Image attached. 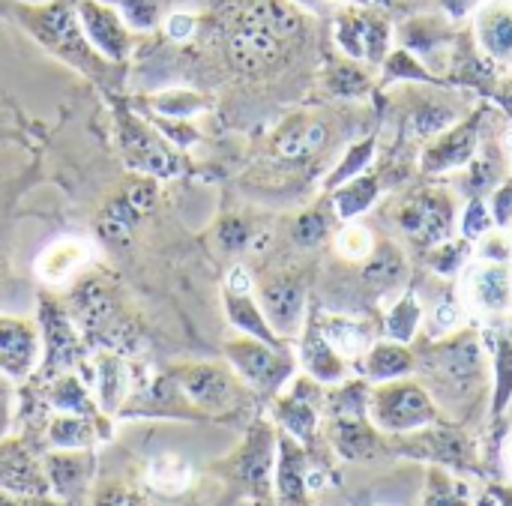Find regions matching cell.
Wrapping results in <instances>:
<instances>
[{
  "instance_id": "1",
  "label": "cell",
  "mask_w": 512,
  "mask_h": 506,
  "mask_svg": "<svg viewBox=\"0 0 512 506\" xmlns=\"http://www.w3.org/2000/svg\"><path fill=\"white\" fill-rule=\"evenodd\" d=\"M303 33V15L288 0H249L225 30V57L234 72L258 78L273 72Z\"/></svg>"
},
{
  "instance_id": "2",
  "label": "cell",
  "mask_w": 512,
  "mask_h": 506,
  "mask_svg": "<svg viewBox=\"0 0 512 506\" xmlns=\"http://www.w3.org/2000/svg\"><path fill=\"white\" fill-rule=\"evenodd\" d=\"M414 369H423L429 381L426 390L435 405L450 411L468 414L474 399L483 393V357L471 333L426 348L423 357H414Z\"/></svg>"
},
{
  "instance_id": "3",
  "label": "cell",
  "mask_w": 512,
  "mask_h": 506,
  "mask_svg": "<svg viewBox=\"0 0 512 506\" xmlns=\"http://www.w3.org/2000/svg\"><path fill=\"white\" fill-rule=\"evenodd\" d=\"M18 21L24 24V30L51 54H57L60 60H66L69 66L93 75V78H105V57L87 42L78 12L75 6H69L66 0H51L42 6H27L21 3L15 9Z\"/></svg>"
},
{
  "instance_id": "4",
  "label": "cell",
  "mask_w": 512,
  "mask_h": 506,
  "mask_svg": "<svg viewBox=\"0 0 512 506\" xmlns=\"http://www.w3.org/2000/svg\"><path fill=\"white\" fill-rule=\"evenodd\" d=\"M369 414L372 423L387 435H408L414 429L435 426L441 420V408L417 381H384L369 390Z\"/></svg>"
},
{
  "instance_id": "5",
  "label": "cell",
  "mask_w": 512,
  "mask_h": 506,
  "mask_svg": "<svg viewBox=\"0 0 512 506\" xmlns=\"http://www.w3.org/2000/svg\"><path fill=\"white\" fill-rule=\"evenodd\" d=\"M237 375L258 393H276L294 372V360L261 339H237L225 348Z\"/></svg>"
},
{
  "instance_id": "6",
  "label": "cell",
  "mask_w": 512,
  "mask_h": 506,
  "mask_svg": "<svg viewBox=\"0 0 512 506\" xmlns=\"http://www.w3.org/2000/svg\"><path fill=\"white\" fill-rule=\"evenodd\" d=\"M393 447H399L402 453H408L414 459H435V462H441L447 468H456L462 474H477L480 471L468 435L462 429L444 426L441 420L435 423V429L420 432V438H402V441H393Z\"/></svg>"
},
{
  "instance_id": "7",
  "label": "cell",
  "mask_w": 512,
  "mask_h": 506,
  "mask_svg": "<svg viewBox=\"0 0 512 506\" xmlns=\"http://www.w3.org/2000/svg\"><path fill=\"white\" fill-rule=\"evenodd\" d=\"M81 30L87 36V42L114 63H123L129 48H132V36H129V24L123 21V15L105 3V0H78L75 6Z\"/></svg>"
},
{
  "instance_id": "8",
  "label": "cell",
  "mask_w": 512,
  "mask_h": 506,
  "mask_svg": "<svg viewBox=\"0 0 512 506\" xmlns=\"http://www.w3.org/2000/svg\"><path fill=\"white\" fill-rule=\"evenodd\" d=\"M180 390L192 399V405H198L201 411H210V414H228L243 399V387L237 384V378L210 363L183 369Z\"/></svg>"
},
{
  "instance_id": "9",
  "label": "cell",
  "mask_w": 512,
  "mask_h": 506,
  "mask_svg": "<svg viewBox=\"0 0 512 506\" xmlns=\"http://www.w3.org/2000/svg\"><path fill=\"white\" fill-rule=\"evenodd\" d=\"M273 456H276V438L270 426L255 423L246 444L240 447L234 459V477L255 495H267L270 474H273Z\"/></svg>"
},
{
  "instance_id": "10",
  "label": "cell",
  "mask_w": 512,
  "mask_h": 506,
  "mask_svg": "<svg viewBox=\"0 0 512 506\" xmlns=\"http://www.w3.org/2000/svg\"><path fill=\"white\" fill-rule=\"evenodd\" d=\"M303 303H306V291H303L300 279H294V276L270 279L261 288V312H264L267 324L273 327V333H282V336L297 333V327L303 321Z\"/></svg>"
},
{
  "instance_id": "11",
  "label": "cell",
  "mask_w": 512,
  "mask_h": 506,
  "mask_svg": "<svg viewBox=\"0 0 512 506\" xmlns=\"http://www.w3.org/2000/svg\"><path fill=\"white\" fill-rule=\"evenodd\" d=\"M330 441L348 462H369L387 450L381 432L366 420V414H333Z\"/></svg>"
},
{
  "instance_id": "12",
  "label": "cell",
  "mask_w": 512,
  "mask_h": 506,
  "mask_svg": "<svg viewBox=\"0 0 512 506\" xmlns=\"http://www.w3.org/2000/svg\"><path fill=\"white\" fill-rule=\"evenodd\" d=\"M39 363V333L30 321L0 318V372L27 378Z\"/></svg>"
},
{
  "instance_id": "13",
  "label": "cell",
  "mask_w": 512,
  "mask_h": 506,
  "mask_svg": "<svg viewBox=\"0 0 512 506\" xmlns=\"http://www.w3.org/2000/svg\"><path fill=\"white\" fill-rule=\"evenodd\" d=\"M450 219H453V204H450L447 195H417L414 201H408L399 210L402 228L408 234L426 240V243H435V240L447 237Z\"/></svg>"
},
{
  "instance_id": "14",
  "label": "cell",
  "mask_w": 512,
  "mask_h": 506,
  "mask_svg": "<svg viewBox=\"0 0 512 506\" xmlns=\"http://www.w3.org/2000/svg\"><path fill=\"white\" fill-rule=\"evenodd\" d=\"M309 495V465L306 453L291 435L279 438V465H276V498L279 506H306Z\"/></svg>"
},
{
  "instance_id": "15",
  "label": "cell",
  "mask_w": 512,
  "mask_h": 506,
  "mask_svg": "<svg viewBox=\"0 0 512 506\" xmlns=\"http://www.w3.org/2000/svg\"><path fill=\"white\" fill-rule=\"evenodd\" d=\"M42 330H45V366H51V372L69 369L78 360V336L72 330V318L54 303H42Z\"/></svg>"
},
{
  "instance_id": "16",
  "label": "cell",
  "mask_w": 512,
  "mask_h": 506,
  "mask_svg": "<svg viewBox=\"0 0 512 506\" xmlns=\"http://www.w3.org/2000/svg\"><path fill=\"white\" fill-rule=\"evenodd\" d=\"M327 144V123L312 117H294L276 132V153L285 159H306Z\"/></svg>"
},
{
  "instance_id": "17",
  "label": "cell",
  "mask_w": 512,
  "mask_h": 506,
  "mask_svg": "<svg viewBox=\"0 0 512 506\" xmlns=\"http://www.w3.org/2000/svg\"><path fill=\"white\" fill-rule=\"evenodd\" d=\"M312 390L315 387L309 381H303V384H297V390L291 396H285L276 405V420L285 426V432L294 441H312V435H315L318 411H315V402H312Z\"/></svg>"
},
{
  "instance_id": "18",
  "label": "cell",
  "mask_w": 512,
  "mask_h": 506,
  "mask_svg": "<svg viewBox=\"0 0 512 506\" xmlns=\"http://www.w3.org/2000/svg\"><path fill=\"white\" fill-rule=\"evenodd\" d=\"M90 456L87 453H78V450H63V453H54L45 459V477H48V486L69 498L75 492H81L90 480Z\"/></svg>"
},
{
  "instance_id": "19",
  "label": "cell",
  "mask_w": 512,
  "mask_h": 506,
  "mask_svg": "<svg viewBox=\"0 0 512 506\" xmlns=\"http://www.w3.org/2000/svg\"><path fill=\"white\" fill-rule=\"evenodd\" d=\"M384 39H387V30L378 18L348 15L339 24V42L354 57H375L378 60L384 51Z\"/></svg>"
},
{
  "instance_id": "20",
  "label": "cell",
  "mask_w": 512,
  "mask_h": 506,
  "mask_svg": "<svg viewBox=\"0 0 512 506\" xmlns=\"http://www.w3.org/2000/svg\"><path fill=\"white\" fill-rule=\"evenodd\" d=\"M87 255H90L87 243H81V240H60V243L48 246V249L39 255L36 273H39V279H45L48 285H60V282H66V279L87 261Z\"/></svg>"
},
{
  "instance_id": "21",
  "label": "cell",
  "mask_w": 512,
  "mask_h": 506,
  "mask_svg": "<svg viewBox=\"0 0 512 506\" xmlns=\"http://www.w3.org/2000/svg\"><path fill=\"white\" fill-rule=\"evenodd\" d=\"M0 489L12 495H27V498H42L51 492L48 477L21 453L0 459Z\"/></svg>"
},
{
  "instance_id": "22",
  "label": "cell",
  "mask_w": 512,
  "mask_h": 506,
  "mask_svg": "<svg viewBox=\"0 0 512 506\" xmlns=\"http://www.w3.org/2000/svg\"><path fill=\"white\" fill-rule=\"evenodd\" d=\"M303 363L309 369V375L321 384H339L345 381L348 369L339 357V351L324 339V333L312 330L303 342Z\"/></svg>"
},
{
  "instance_id": "23",
  "label": "cell",
  "mask_w": 512,
  "mask_h": 506,
  "mask_svg": "<svg viewBox=\"0 0 512 506\" xmlns=\"http://www.w3.org/2000/svg\"><path fill=\"white\" fill-rule=\"evenodd\" d=\"M411 369H414V354L402 342L375 345L366 357V366H363V372L372 381H396V378L408 375Z\"/></svg>"
},
{
  "instance_id": "24",
  "label": "cell",
  "mask_w": 512,
  "mask_h": 506,
  "mask_svg": "<svg viewBox=\"0 0 512 506\" xmlns=\"http://www.w3.org/2000/svg\"><path fill=\"white\" fill-rule=\"evenodd\" d=\"M480 39L489 54L495 57H512V9L504 3H495L480 12L477 21Z\"/></svg>"
},
{
  "instance_id": "25",
  "label": "cell",
  "mask_w": 512,
  "mask_h": 506,
  "mask_svg": "<svg viewBox=\"0 0 512 506\" xmlns=\"http://www.w3.org/2000/svg\"><path fill=\"white\" fill-rule=\"evenodd\" d=\"M144 216L126 201V195L120 192L117 198H111L102 213H99V237L105 243H126L132 237V231L138 228Z\"/></svg>"
},
{
  "instance_id": "26",
  "label": "cell",
  "mask_w": 512,
  "mask_h": 506,
  "mask_svg": "<svg viewBox=\"0 0 512 506\" xmlns=\"http://www.w3.org/2000/svg\"><path fill=\"white\" fill-rule=\"evenodd\" d=\"M225 306H228L231 321H234L240 330H246L252 339H261V342H267V345H276V333H273V327L267 324L261 306H255V303L249 300V291H225Z\"/></svg>"
},
{
  "instance_id": "27",
  "label": "cell",
  "mask_w": 512,
  "mask_h": 506,
  "mask_svg": "<svg viewBox=\"0 0 512 506\" xmlns=\"http://www.w3.org/2000/svg\"><path fill=\"white\" fill-rule=\"evenodd\" d=\"M477 300L492 309V312H501L512 303V285H510V273L504 267H486L480 276H477Z\"/></svg>"
},
{
  "instance_id": "28",
  "label": "cell",
  "mask_w": 512,
  "mask_h": 506,
  "mask_svg": "<svg viewBox=\"0 0 512 506\" xmlns=\"http://www.w3.org/2000/svg\"><path fill=\"white\" fill-rule=\"evenodd\" d=\"M48 438L51 444L63 447V450H81L87 447L96 432H93V423L90 417H81V414H66V417H57L48 429Z\"/></svg>"
},
{
  "instance_id": "29",
  "label": "cell",
  "mask_w": 512,
  "mask_h": 506,
  "mask_svg": "<svg viewBox=\"0 0 512 506\" xmlns=\"http://www.w3.org/2000/svg\"><path fill=\"white\" fill-rule=\"evenodd\" d=\"M405 270V261H402V252L390 243H381L378 249L369 252V264H366V282L378 285V288H387L393 285Z\"/></svg>"
},
{
  "instance_id": "30",
  "label": "cell",
  "mask_w": 512,
  "mask_h": 506,
  "mask_svg": "<svg viewBox=\"0 0 512 506\" xmlns=\"http://www.w3.org/2000/svg\"><path fill=\"white\" fill-rule=\"evenodd\" d=\"M96 384H99V396H102V405L111 411L120 396H123V363H120V354L114 351H105L99 357V366H96Z\"/></svg>"
},
{
  "instance_id": "31",
  "label": "cell",
  "mask_w": 512,
  "mask_h": 506,
  "mask_svg": "<svg viewBox=\"0 0 512 506\" xmlns=\"http://www.w3.org/2000/svg\"><path fill=\"white\" fill-rule=\"evenodd\" d=\"M105 3H111L123 15V21L135 30L156 27L162 18V9H165L162 0H105Z\"/></svg>"
},
{
  "instance_id": "32",
  "label": "cell",
  "mask_w": 512,
  "mask_h": 506,
  "mask_svg": "<svg viewBox=\"0 0 512 506\" xmlns=\"http://www.w3.org/2000/svg\"><path fill=\"white\" fill-rule=\"evenodd\" d=\"M51 405L60 408V411H66V414H81V417H90L93 414V405H90L87 393L69 375L60 378V381H54V387H51Z\"/></svg>"
},
{
  "instance_id": "33",
  "label": "cell",
  "mask_w": 512,
  "mask_h": 506,
  "mask_svg": "<svg viewBox=\"0 0 512 506\" xmlns=\"http://www.w3.org/2000/svg\"><path fill=\"white\" fill-rule=\"evenodd\" d=\"M423 506H468V501L462 498L459 486L444 474V468H432L429 483H426Z\"/></svg>"
},
{
  "instance_id": "34",
  "label": "cell",
  "mask_w": 512,
  "mask_h": 506,
  "mask_svg": "<svg viewBox=\"0 0 512 506\" xmlns=\"http://www.w3.org/2000/svg\"><path fill=\"white\" fill-rule=\"evenodd\" d=\"M471 147H474V129H462L450 138V144H441L432 150L429 168H447V165L465 162L471 156Z\"/></svg>"
},
{
  "instance_id": "35",
  "label": "cell",
  "mask_w": 512,
  "mask_h": 506,
  "mask_svg": "<svg viewBox=\"0 0 512 506\" xmlns=\"http://www.w3.org/2000/svg\"><path fill=\"white\" fill-rule=\"evenodd\" d=\"M417 324H420V306L414 303V297H405L402 303H396L390 315V336L396 342H411Z\"/></svg>"
},
{
  "instance_id": "36",
  "label": "cell",
  "mask_w": 512,
  "mask_h": 506,
  "mask_svg": "<svg viewBox=\"0 0 512 506\" xmlns=\"http://www.w3.org/2000/svg\"><path fill=\"white\" fill-rule=\"evenodd\" d=\"M372 195H375V180H357L351 183L336 201H339V213L342 216H354L360 210H366L372 204Z\"/></svg>"
},
{
  "instance_id": "37",
  "label": "cell",
  "mask_w": 512,
  "mask_h": 506,
  "mask_svg": "<svg viewBox=\"0 0 512 506\" xmlns=\"http://www.w3.org/2000/svg\"><path fill=\"white\" fill-rule=\"evenodd\" d=\"M327 228H330L327 216H324V213H318V210H312V213H306V216H300V219H297V225H294V237H297V243H303V246H315L318 240H324V237H327Z\"/></svg>"
},
{
  "instance_id": "38",
  "label": "cell",
  "mask_w": 512,
  "mask_h": 506,
  "mask_svg": "<svg viewBox=\"0 0 512 506\" xmlns=\"http://www.w3.org/2000/svg\"><path fill=\"white\" fill-rule=\"evenodd\" d=\"M512 396V348H498V396H495V414H504Z\"/></svg>"
},
{
  "instance_id": "39",
  "label": "cell",
  "mask_w": 512,
  "mask_h": 506,
  "mask_svg": "<svg viewBox=\"0 0 512 506\" xmlns=\"http://www.w3.org/2000/svg\"><path fill=\"white\" fill-rule=\"evenodd\" d=\"M93 506H144V501H141L132 489H126V486L105 483V486L96 489Z\"/></svg>"
},
{
  "instance_id": "40",
  "label": "cell",
  "mask_w": 512,
  "mask_h": 506,
  "mask_svg": "<svg viewBox=\"0 0 512 506\" xmlns=\"http://www.w3.org/2000/svg\"><path fill=\"white\" fill-rule=\"evenodd\" d=\"M330 87L336 93H363L366 90V75L354 66H336L333 78H330Z\"/></svg>"
},
{
  "instance_id": "41",
  "label": "cell",
  "mask_w": 512,
  "mask_h": 506,
  "mask_svg": "<svg viewBox=\"0 0 512 506\" xmlns=\"http://www.w3.org/2000/svg\"><path fill=\"white\" fill-rule=\"evenodd\" d=\"M339 249L348 255V258H366L372 252V237L363 231V228H348L342 237H339Z\"/></svg>"
},
{
  "instance_id": "42",
  "label": "cell",
  "mask_w": 512,
  "mask_h": 506,
  "mask_svg": "<svg viewBox=\"0 0 512 506\" xmlns=\"http://www.w3.org/2000/svg\"><path fill=\"white\" fill-rule=\"evenodd\" d=\"M372 156V141H366V144H360V147H354L351 150V156L342 162V168L336 171V177H333V183H339V180H348V177H354L363 165H366V159Z\"/></svg>"
},
{
  "instance_id": "43",
  "label": "cell",
  "mask_w": 512,
  "mask_h": 506,
  "mask_svg": "<svg viewBox=\"0 0 512 506\" xmlns=\"http://www.w3.org/2000/svg\"><path fill=\"white\" fill-rule=\"evenodd\" d=\"M246 237H249V228H246L243 222H237V219H228V222L219 228V240H222V246H225V249H237V246H243V243H246Z\"/></svg>"
},
{
  "instance_id": "44",
  "label": "cell",
  "mask_w": 512,
  "mask_h": 506,
  "mask_svg": "<svg viewBox=\"0 0 512 506\" xmlns=\"http://www.w3.org/2000/svg\"><path fill=\"white\" fill-rule=\"evenodd\" d=\"M486 225H489V216H486L483 204L474 201V204H471V213L465 216V234H468V237H477V234L486 231Z\"/></svg>"
},
{
  "instance_id": "45",
  "label": "cell",
  "mask_w": 512,
  "mask_h": 506,
  "mask_svg": "<svg viewBox=\"0 0 512 506\" xmlns=\"http://www.w3.org/2000/svg\"><path fill=\"white\" fill-rule=\"evenodd\" d=\"M477 506H512V489H504V486H489L486 495L480 498Z\"/></svg>"
},
{
  "instance_id": "46",
  "label": "cell",
  "mask_w": 512,
  "mask_h": 506,
  "mask_svg": "<svg viewBox=\"0 0 512 506\" xmlns=\"http://www.w3.org/2000/svg\"><path fill=\"white\" fill-rule=\"evenodd\" d=\"M495 213H498V222L504 225L512 213V186H507L498 198H495Z\"/></svg>"
},
{
  "instance_id": "47",
  "label": "cell",
  "mask_w": 512,
  "mask_h": 506,
  "mask_svg": "<svg viewBox=\"0 0 512 506\" xmlns=\"http://www.w3.org/2000/svg\"><path fill=\"white\" fill-rule=\"evenodd\" d=\"M444 6H447V9H450L453 15H462V12H465V9L471 6V0H444Z\"/></svg>"
},
{
  "instance_id": "48",
  "label": "cell",
  "mask_w": 512,
  "mask_h": 506,
  "mask_svg": "<svg viewBox=\"0 0 512 506\" xmlns=\"http://www.w3.org/2000/svg\"><path fill=\"white\" fill-rule=\"evenodd\" d=\"M0 506H36V504H30V501H24V495H18V498H9V495H0Z\"/></svg>"
},
{
  "instance_id": "49",
  "label": "cell",
  "mask_w": 512,
  "mask_h": 506,
  "mask_svg": "<svg viewBox=\"0 0 512 506\" xmlns=\"http://www.w3.org/2000/svg\"><path fill=\"white\" fill-rule=\"evenodd\" d=\"M18 3H27V6H42V3H51V0H18Z\"/></svg>"
}]
</instances>
